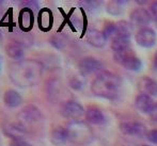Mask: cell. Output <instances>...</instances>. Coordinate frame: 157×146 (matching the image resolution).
Returning <instances> with one entry per match:
<instances>
[{
	"mask_svg": "<svg viewBox=\"0 0 157 146\" xmlns=\"http://www.w3.org/2000/svg\"><path fill=\"white\" fill-rule=\"evenodd\" d=\"M124 4L125 1H119V0H112L107 4V12L110 15L113 16H119L122 14L124 11Z\"/></svg>",
	"mask_w": 157,
	"mask_h": 146,
	"instance_id": "603a6c76",
	"label": "cell"
},
{
	"mask_svg": "<svg viewBox=\"0 0 157 146\" xmlns=\"http://www.w3.org/2000/svg\"><path fill=\"white\" fill-rule=\"evenodd\" d=\"M18 21L23 30H30L33 27V12L28 8H24L19 13Z\"/></svg>",
	"mask_w": 157,
	"mask_h": 146,
	"instance_id": "e0dca14e",
	"label": "cell"
},
{
	"mask_svg": "<svg viewBox=\"0 0 157 146\" xmlns=\"http://www.w3.org/2000/svg\"><path fill=\"white\" fill-rule=\"evenodd\" d=\"M23 103V97L21 96L17 91L10 88L6 90L3 94V103L6 107L10 108V109H14L21 105Z\"/></svg>",
	"mask_w": 157,
	"mask_h": 146,
	"instance_id": "7c38bea8",
	"label": "cell"
},
{
	"mask_svg": "<svg viewBox=\"0 0 157 146\" xmlns=\"http://www.w3.org/2000/svg\"><path fill=\"white\" fill-rule=\"evenodd\" d=\"M67 130L70 134V141H72L75 144H89L93 140V132L91 128L85 123L74 122L68 125Z\"/></svg>",
	"mask_w": 157,
	"mask_h": 146,
	"instance_id": "3957f363",
	"label": "cell"
},
{
	"mask_svg": "<svg viewBox=\"0 0 157 146\" xmlns=\"http://www.w3.org/2000/svg\"><path fill=\"white\" fill-rule=\"evenodd\" d=\"M116 31L117 36H122L129 39L132 32V24L127 21H120L116 23Z\"/></svg>",
	"mask_w": 157,
	"mask_h": 146,
	"instance_id": "44dd1931",
	"label": "cell"
},
{
	"mask_svg": "<svg viewBox=\"0 0 157 146\" xmlns=\"http://www.w3.org/2000/svg\"><path fill=\"white\" fill-rule=\"evenodd\" d=\"M23 4L25 6L24 8H28L30 10H32V8H39V3L36 1H25Z\"/></svg>",
	"mask_w": 157,
	"mask_h": 146,
	"instance_id": "4dcf8cb0",
	"label": "cell"
},
{
	"mask_svg": "<svg viewBox=\"0 0 157 146\" xmlns=\"http://www.w3.org/2000/svg\"><path fill=\"white\" fill-rule=\"evenodd\" d=\"M61 115L65 118L76 119L81 117L85 113V109L79 103L75 100H68L62 105L61 107Z\"/></svg>",
	"mask_w": 157,
	"mask_h": 146,
	"instance_id": "52a82bcc",
	"label": "cell"
},
{
	"mask_svg": "<svg viewBox=\"0 0 157 146\" xmlns=\"http://www.w3.org/2000/svg\"><path fill=\"white\" fill-rule=\"evenodd\" d=\"M135 105H136V108L140 112L149 114V112L151 111V109L153 108V106L155 105V103H154V101L151 96L142 93V94H139L138 96L136 97Z\"/></svg>",
	"mask_w": 157,
	"mask_h": 146,
	"instance_id": "9a60e30c",
	"label": "cell"
},
{
	"mask_svg": "<svg viewBox=\"0 0 157 146\" xmlns=\"http://www.w3.org/2000/svg\"><path fill=\"white\" fill-rule=\"evenodd\" d=\"M156 33L150 27H144L139 29L138 32L135 35L137 44L143 48H151L156 43Z\"/></svg>",
	"mask_w": 157,
	"mask_h": 146,
	"instance_id": "8992f818",
	"label": "cell"
},
{
	"mask_svg": "<svg viewBox=\"0 0 157 146\" xmlns=\"http://www.w3.org/2000/svg\"><path fill=\"white\" fill-rule=\"evenodd\" d=\"M147 140L151 143H154V144H157V129H152L147 132Z\"/></svg>",
	"mask_w": 157,
	"mask_h": 146,
	"instance_id": "4316f807",
	"label": "cell"
},
{
	"mask_svg": "<svg viewBox=\"0 0 157 146\" xmlns=\"http://www.w3.org/2000/svg\"><path fill=\"white\" fill-rule=\"evenodd\" d=\"M2 131H3L4 136H6L8 138H11L12 140L23 139L27 134V130H26L25 126H23L21 124H14V123L6 124L2 127Z\"/></svg>",
	"mask_w": 157,
	"mask_h": 146,
	"instance_id": "8fae6325",
	"label": "cell"
},
{
	"mask_svg": "<svg viewBox=\"0 0 157 146\" xmlns=\"http://www.w3.org/2000/svg\"><path fill=\"white\" fill-rule=\"evenodd\" d=\"M82 85H83L82 81H81L78 77H73V78L70 80V87L72 88L73 90H75V91L81 90Z\"/></svg>",
	"mask_w": 157,
	"mask_h": 146,
	"instance_id": "d4e9b609",
	"label": "cell"
},
{
	"mask_svg": "<svg viewBox=\"0 0 157 146\" xmlns=\"http://www.w3.org/2000/svg\"><path fill=\"white\" fill-rule=\"evenodd\" d=\"M129 45H130L129 39H126V37L114 36L111 41V49L114 52H120L129 49Z\"/></svg>",
	"mask_w": 157,
	"mask_h": 146,
	"instance_id": "7402d4cb",
	"label": "cell"
},
{
	"mask_svg": "<svg viewBox=\"0 0 157 146\" xmlns=\"http://www.w3.org/2000/svg\"><path fill=\"white\" fill-rule=\"evenodd\" d=\"M141 146H147V145H141Z\"/></svg>",
	"mask_w": 157,
	"mask_h": 146,
	"instance_id": "836d02e7",
	"label": "cell"
},
{
	"mask_svg": "<svg viewBox=\"0 0 157 146\" xmlns=\"http://www.w3.org/2000/svg\"><path fill=\"white\" fill-rule=\"evenodd\" d=\"M43 65L33 59H23L9 65L10 80L18 88H31L37 85L43 77Z\"/></svg>",
	"mask_w": 157,
	"mask_h": 146,
	"instance_id": "6da1fadb",
	"label": "cell"
},
{
	"mask_svg": "<svg viewBox=\"0 0 157 146\" xmlns=\"http://www.w3.org/2000/svg\"><path fill=\"white\" fill-rule=\"evenodd\" d=\"M86 119L89 122L90 124H94V125H101L105 122V116H104L103 112L97 108H90L86 112Z\"/></svg>",
	"mask_w": 157,
	"mask_h": 146,
	"instance_id": "d6986e66",
	"label": "cell"
},
{
	"mask_svg": "<svg viewBox=\"0 0 157 146\" xmlns=\"http://www.w3.org/2000/svg\"><path fill=\"white\" fill-rule=\"evenodd\" d=\"M154 65H155V67L157 68V52L155 54V57H154Z\"/></svg>",
	"mask_w": 157,
	"mask_h": 146,
	"instance_id": "1f68e13d",
	"label": "cell"
},
{
	"mask_svg": "<svg viewBox=\"0 0 157 146\" xmlns=\"http://www.w3.org/2000/svg\"><path fill=\"white\" fill-rule=\"evenodd\" d=\"M0 67H1V58H0Z\"/></svg>",
	"mask_w": 157,
	"mask_h": 146,
	"instance_id": "d6a6232c",
	"label": "cell"
},
{
	"mask_svg": "<svg viewBox=\"0 0 157 146\" xmlns=\"http://www.w3.org/2000/svg\"><path fill=\"white\" fill-rule=\"evenodd\" d=\"M17 116H18L19 124H21L23 126L36 124L44 119V114L34 105H29L25 107Z\"/></svg>",
	"mask_w": 157,
	"mask_h": 146,
	"instance_id": "5b68a950",
	"label": "cell"
},
{
	"mask_svg": "<svg viewBox=\"0 0 157 146\" xmlns=\"http://www.w3.org/2000/svg\"><path fill=\"white\" fill-rule=\"evenodd\" d=\"M122 80L119 76L109 72L98 73L91 83L92 93L97 97L113 100L119 96Z\"/></svg>",
	"mask_w": 157,
	"mask_h": 146,
	"instance_id": "7a4b0ae2",
	"label": "cell"
},
{
	"mask_svg": "<svg viewBox=\"0 0 157 146\" xmlns=\"http://www.w3.org/2000/svg\"><path fill=\"white\" fill-rule=\"evenodd\" d=\"M50 43L52 44V45L55 46L56 48H58V49H60V50H62V48L64 47V42L62 41L61 39H59L58 36H54V37H52V39H50Z\"/></svg>",
	"mask_w": 157,
	"mask_h": 146,
	"instance_id": "484cf974",
	"label": "cell"
},
{
	"mask_svg": "<svg viewBox=\"0 0 157 146\" xmlns=\"http://www.w3.org/2000/svg\"><path fill=\"white\" fill-rule=\"evenodd\" d=\"M86 39L87 42L92 45L93 47L96 48H101L105 46L106 44V36L104 35V33L101 31H98L96 29H89L87 31V34H86Z\"/></svg>",
	"mask_w": 157,
	"mask_h": 146,
	"instance_id": "4fadbf2b",
	"label": "cell"
},
{
	"mask_svg": "<svg viewBox=\"0 0 157 146\" xmlns=\"http://www.w3.org/2000/svg\"><path fill=\"white\" fill-rule=\"evenodd\" d=\"M10 146H32L30 143L25 141L24 139H19V140H12L10 143Z\"/></svg>",
	"mask_w": 157,
	"mask_h": 146,
	"instance_id": "f1b7e54d",
	"label": "cell"
},
{
	"mask_svg": "<svg viewBox=\"0 0 157 146\" xmlns=\"http://www.w3.org/2000/svg\"><path fill=\"white\" fill-rule=\"evenodd\" d=\"M150 15H151V18L153 21H157V1L153 2V3L150 6V11H149Z\"/></svg>",
	"mask_w": 157,
	"mask_h": 146,
	"instance_id": "83f0119b",
	"label": "cell"
},
{
	"mask_svg": "<svg viewBox=\"0 0 157 146\" xmlns=\"http://www.w3.org/2000/svg\"><path fill=\"white\" fill-rule=\"evenodd\" d=\"M120 130L125 136L143 137L147 134V129L144 124L139 122H125L120 125Z\"/></svg>",
	"mask_w": 157,
	"mask_h": 146,
	"instance_id": "ba28073f",
	"label": "cell"
},
{
	"mask_svg": "<svg viewBox=\"0 0 157 146\" xmlns=\"http://www.w3.org/2000/svg\"><path fill=\"white\" fill-rule=\"evenodd\" d=\"M6 54L9 58L19 61V60H23L24 56H25V50L21 43L13 41L6 46Z\"/></svg>",
	"mask_w": 157,
	"mask_h": 146,
	"instance_id": "5bb4252c",
	"label": "cell"
},
{
	"mask_svg": "<svg viewBox=\"0 0 157 146\" xmlns=\"http://www.w3.org/2000/svg\"><path fill=\"white\" fill-rule=\"evenodd\" d=\"M130 23L135 26H139V27H147V25L151 21V15L147 10L143 8H136L130 12L129 15Z\"/></svg>",
	"mask_w": 157,
	"mask_h": 146,
	"instance_id": "30bf717a",
	"label": "cell"
},
{
	"mask_svg": "<svg viewBox=\"0 0 157 146\" xmlns=\"http://www.w3.org/2000/svg\"><path fill=\"white\" fill-rule=\"evenodd\" d=\"M52 14L48 9H43L39 14V27L43 31H47L52 28Z\"/></svg>",
	"mask_w": 157,
	"mask_h": 146,
	"instance_id": "ac0fdd59",
	"label": "cell"
},
{
	"mask_svg": "<svg viewBox=\"0 0 157 146\" xmlns=\"http://www.w3.org/2000/svg\"><path fill=\"white\" fill-rule=\"evenodd\" d=\"M104 35L106 36V39H109V37L117 36V31H116V24H109L105 27L104 29Z\"/></svg>",
	"mask_w": 157,
	"mask_h": 146,
	"instance_id": "cb8c5ba5",
	"label": "cell"
},
{
	"mask_svg": "<svg viewBox=\"0 0 157 146\" xmlns=\"http://www.w3.org/2000/svg\"><path fill=\"white\" fill-rule=\"evenodd\" d=\"M50 140L54 145L65 144L70 140L67 128H64L62 126H58V127L54 128V130L52 131V136H50Z\"/></svg>",
	"mask_w": 157,
	"mask_h": 146,
	"instance_id": "2e32d148",
	"label": "cell"
},
{
	"mask_svg": "<svg viewBox=\"0 0 157 146\" xmlns=\"http://www.w3.org/2000/svg\"><path fill=\"white\" fill-rule=\"evenodd\" d=\"M113 58L123 67L128 70H132V72H137V70L141 69V67H142L141 60L137 58L134 54V52H132V50L129 49L120 52H114Z\"/></svg>",
	"mask_w": 157,
	"mask_h": 146,
	"instance_id": "277c9868",
	"label": "cell"
},
{
	"mask_svg": "<svg viewBox=\"0 0 157 146\" xmlns=\"http://www.w3.org/2000/svg\"><path fill=\"white\" fill-rule=\"evenodd\" d=\"M101 68V63L93 57H86L82 58L78 63V70L80 75L87 76L92 73H95Z\"/></svg>",
	"mask_w": 157,
	"mask_h": 146,
	"instance_id": "9c48e42d",
	"label": "cell"
},
{
	"mask_svg": "<svg viewBox=\"0 0 157 146\" xmlns=\"http://www.w3.org/2000/svg\"><path fill=\"white\" fill-rule=\"evenodd\" d=\"M140 88L149 96H157V81L151 78H142L140 80Z\"/></svg>",
	"mask_w": 157,
	"mask_h": 146,
	"instance_id": "ffe728a7",
	"label": "cell"
},
{
	"mask_svg": "<svg viewBox=\"0 0 157 146\" xmlns=\"http://www.w3.org/2000/svg\"><path fill=\"white\" fill-rule=\"evenodd\" d=\"M149 115L151 117L152 121L157 122V103L153 106V108L151 109V111L149 112Z\"/></svg>",
	"mask_w": 157,
	"mask_h": 146,
	"instance_id": "f546056e",
	"label": "cell"
}]
</instances>
